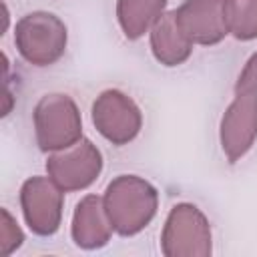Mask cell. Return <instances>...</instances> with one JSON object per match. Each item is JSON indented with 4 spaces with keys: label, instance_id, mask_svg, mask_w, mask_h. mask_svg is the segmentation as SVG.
Wrapping results in <instances>:
<instances>
[{
    "label": "cell",
    "instance_id": "6da1fadb",
    "mask_svg": "<svg viewBox=\"0 0 257 257\" xmlns=\"http://www.w3.org/2000/svg\"><path fill=\"white\" fill-rule=\"evenodd\" d=\"M102 201L114 233L133 237L155 219L159 191L139 175H118L106 185Z\"/></svg>",
    "mask_w": 257,
    "mask_h": 257
},
{
    "label": "cell",
    "instance_id": "7a4b0ae2",
    "mask_svg": "<svg viewBox=\"0 0 257 257\" xmlns=\"http://www.w3.org/2000/svg\"><path fill=\"white\" fill-rule=\"evenodd\" d=\"M14 44L22 60L44 68L58 62L68 44L66 24L48 10H32L14 26Z\"/></svg>",
    "mask_w": 257,
    "mask_h": 257
},
{
    "label": "cell",
    "instance_id": "3957f363",
    "mask_svg": "<svg viewBox=\"0 0 257 257\" xmlns=\"http://www.w3.org/2000/svg\"><path fill=\"white\" fill-rule=\"evenodd\" d=\"M36 145L44 153H56L82 139V116L72 96L48 92L40 96L32 110Z\"/></svg>",
    "mask_w": 257,
    "mask_h": 257
},
{
    "label": "cell",
    "instance_id": "277c9868",
    "mask_svg": "<svg viewBox=\"0 0 257 257\" xmlns=\"http://www.w3.org/2000/svg\"><path fill=\"white\" fill-rule=\"evenodd\" d=\"M213 233L207 215L193 203H177L161 231V253L165 257H209Z\"/></svg>",
    "mask_w": 257,
    "mask_h": 257
},
{
    "label": "cell",
    "instance_id": "5b68a950",
    "mask_svg": "<svg viewBox=\"0 0 257 257\" xmlns=\"http://www.w3.org/2000/svg\"><path fill=\"white\" fill-rule=\"evenodd\" d=\"M104 159L90 139H80L68 149L48 153L46 175L64 191H84L102 173Z\"/></svg>",
    "mask_w": 257,
    "mask_h": 257
},
{
    "label": "cell",
    "instance_id": "8992f818",
    "mask_svg": "<svg viewBox=\"0 0 257 257\" xmlns=\"http://www.w3.org/2000/svg\"><path fill=\"white\" fill-rule=\"evenodd\" d=\"M24 223L38 237H52L62 223L64 191L46 175L28 177L20 187Z\"/></svg>",
    "mask_w": 257,
    "mask_h": 257
},
{
    "label": "cell",
    "instance_id": "52a82bcc",
    "mask_svg": "<svg viewBox=\"0 0 257 257\" xmlns=\"http://www.w3.org/2000/svg\"><path fill=\"white\" fill-rule=\"evenodd\" d=\"M92 124L112 145H128L143 126L137 102L118 88L102 90L92 102Z\"/></svg>",
    "mask_w": 257,
    "mask_h": 257
},
{
    "label": "cell",
    "instance_id": "ba28073f",
    "mask_svg": "<svg viewBox=\"0 0 257 257\" xmlns=\"http://www.w3.org/2000/svg\"><path fill=\"white\" fill-rule=\"evenodd\" d=\"M257 141V92H235L219 126V143L231 165L239 163Z\"/></svg>",
    "mask_w": 257,
    "mask_h": 257
},
{
    "label": "cell",
    "instance_id": "9c48e42d",
    "mask_svg": "<svg viewBox=\"0 0 257 257\" xmlns=\"http://www.w3.org/2000/svg\"><path fill=\"white\" fill-rule=\"evenodd\" d=\"M175 18L193 44L215 46L231 34L227 0H183L175 8Z\"/></svg>",
    "mask_w": 257,
    "mask_h": 257
},
{
    "label": "cell",
    "instance_id": "30bf717a",
    "mask_svg": "<svg viewBox=\"0 0 257 257\" xmlns=\"http://www.w3.org/2000/svg\"><path fill=\"white\" fill-rule=\"evenodd\" d=\"M114 229L104 209V201L98 195H84L72 213L70 237L76 247L84 251H96L110 243Z\"/></svg>",
    "mask_w": 257,
    "mask_h": 257
},
{
    "label": "cell",
    "instance_id": "8fae6325",
    "mask_svg": "<svg viewBox=\"0 0 257 257\" xmlns=\"http://www.w3.org/2000/svg\"><path fill=\"white\" fill-rule=\"evenodd\" d=\"M149 44L155 60L163 66H181L193 54V42L181 30L175 10L163 12L149 30Z\"/></svg>",
    "mask_w": 257,
    "mask_h": 257
},
{
    "label": "cell",
    "instance_id": "7c38bea8",
    "mask_svg": "<svg viewBox=\"0 0 257 257\" xmlns=\"http://www.w3.org/2000/svg\"><path fill=\"white\" fill-rule=\"evenodd\" d=\"M167 0H116V20L128 40H139L165 12Z\"/></svg>",
    "mask_w": 257,
    "mask_h": 257
},
{
    "label": "cell",
    "instance_id": "4fadbf2b",
    "mask_svg": "<svg viewBox=\"0 0 257 257\" xmlns=\"http://www.w3.org/2000/svg\"><path fill=\"white\" fill-rule=\"evenodd\" d=\"M229 32L241 42L257 38V0H227Z\"/></svg>",
    "mask_w": 257,
    "mask_h": 257
},
{
    "label": "cell",
    "instance_id": "5bb4252c",
    "mask_svg": "<svg viewBox=\"0 0 257 257\" xmlns=\"http://www.w3.org/2000/svg\"><path fill=\"white\" fill-rule=\"evenodd\" d=\"M22 241H24V233L20 225L16 223L12 213L6 207H2L0 211V257L12 255L16 249H20Z\"/></svg>",
    "mask_w": 257,
    "mask_h": 257
},
{
    "label": "cell",
    "instance_id": "9a60e30c",
    "mask_svg": "<svg viewBox=\"0 0 257 257\" xmlns=\"http://www.w3.org/2000/svg\"><path fill=\"white\" fill-rule=\"evenodd\" d=\"M235 92H257V50L247 58L243 70L239 72Z\"/></svg>",
    "mask_w": 257,
    "mask_h": 257
}]
</instances>
